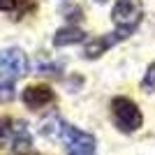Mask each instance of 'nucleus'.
<instances>
[{
  "instance_id": "f257e3e1",
  "label": "nucleus",
  "mask_w": 155,
  "mask_h": 155,
  "mask_svg": "<svg viewBox=\"0 0 155 155\" xmlns=\"http://www.w3.org/2000/svg\"><path fill=\"white\" fill-rule=\"evenodd\" d=\"M141 16H143V9L139 0H118L111 9V21L116 26V32L123 39L137 30V26L141 23Z\"/></svg>"
},
{
  "instance_id": "f03ea898",
  "label": "nucleus",
  "mask_w": 155,
  "mask_h": 155,
  "mask_svg": "<svg viewBox=\"0 0 155 155\" xmlns=\"http://www.w3.org/2000/svg\"><path fill=\"white\" fill-rule=\"evenodd\" d=\"M111 118H114V123L120 132H134V130L141 127L143 123V116L139 107H137L130 97H114V102H111Z\"/></svg>"
},
{
  "instance_id": "7ed1b4c3",
  "label": "nucleus",
  "mask_w": 155,
  "mask_h": 155,
  "mask_svg": "<svg viewBox=\"0 0 155 155\" xmlns=\"http://www.w3.org/2000/svg\"><path fill=\"white\" fill-rule=\"evenodd\" d=\"M28 74V58L21 49H0V79L16 81Z\"/></svg>"
},
{
  "instance_id": "20e7f679",
  "label": "nucleus",
  "mask_w": 155,
  "mask_h": 155,
  "mask_svg": "<svg viewBox=\"0 0 155 155\" xmlns=\"http://www.w3.org/2000/svg\"><path fill=\"white\" fill-rule=\"evenodd\" d=\"M60 137L65 139L67 155H95V137L88 132H81V130L63 123Z\"/></svg>"
},
{
  "instance_id": "39448f33",
  "label": "nucleus",
  "mask_w": 155,
  "mask_h": 155,
  "mask_svg": "<svg viewBox=\"0 0 155 155\" xmlns=\"http://www.w3.org/2000/svg\"><path fill=\"white\" fill-rule=\"evenodd\" d=\"M21 100H23V104H26L28 109H42V107H46V104H51L53 100H56V95H53V91L49 88V86H28L26 91H23V95H21Z\"/></svg>"
},
{
  "instance_id": "423d86ee",
  "label": "nucleus",
  "mask_w": 155,
  "mask_h": 155,
  "mask_svg": "<svg viewBox=\"0 0 155 155\" xmlns=\"http://www.w3.org/2000/svg\"><path fill=\"white\" fill-rule=\"evenodd\" d=\"M120 39H123V37L114 30V32H109V35H104V37H95V39H91V42H86V46H84V58H88V60L100 58L102 53H107L111 46L118 44Z\"/></svg>"
},
{
  "instance_id": "0eeeda50",
  "label": "nucleus",
  "mask_w": 155,
  "mask_h": 155,
  "mask_svg": "<svg viewBox=\"0 0 155 155\" xmlns=\"http://www.w3.org/2000/svg\"><path fill=\"white\" fill-rule=\"evenodd\" d=\"M86 39V32L77 26H67V28H60L56 35H53V44L56 46H70V44H79Z\"/></svg>"
},
{
  "instance_id": "6e6552de",
  "label": "nucleus",
  "mask_w": 155,
  "mask_h": 155,
  "mask_svg": "<svg viewBox=\"0 0 155 155\" xmlns=\"http://www.w3.org/2000/svg\"><path fill=\"white\" fill-rule=\"evenodd\" d=\"M141 88L148 91V93L155 91V63L148 65V70H146V74H143V79H141Z\"/></svg>"
},
{
  "instance_id": "1a4fd4ad",
  "label": "nucleus",
  "mask_w": 155,
  "mask_h": 155,
  "mask_svg": "<svg viewBox=\"0 0 155 155\" xmlns=\"http://www.w3.org/2000/svg\"><path fill=\"white\" fill-rule=\"evenodd\" d=\"M14 125H16V120H12V118H0V139H9L14 132Z\"/></svg>"
},
{
  "instance_id": "9d476101",
  "label": "nucleus",
  "mask_w": 155,
  "mask_h": 155,
  "mask_svg": "<svg viewBox=\"0 0 155 155\" xmlns=\"http://www.w3.org/2000/svg\"><path fill=\"white\" fill-rule=\"evenodd\" d=\"M16 5H19V0H0V9L2 12H12V9H16Z\"/></svg>"
},
{
  "instance_id": "9b49d317",
  "label": "nucleus",
  "mask_w": 155,
  "mask_h": 155,
  "mask_svg": "<svg viewBox=\"0 0 155 155\" xmlns=\"http://www.w3.org/2000/svg\"><path fill=\"white\" fill-rule=\"evenodd\" d=\"M21 155H37V153H21Z\"/></svg>"
},
{
  "instance_id": "f8f14e48",
  "label": "nucleus",
  "mask_w": 155,
  "mask_h": 155,
  "mask_svg": "<svg viewBox=\"0 0 155 155\" xmlns=\"http://www.w3.org/2000/svg\"><path fill=\"white\" fill-rule=\"evenodd\" d=\"M95 2H107V0H95Z\"/></svg>"
}]
</instances>
